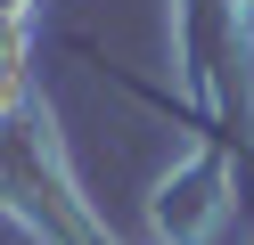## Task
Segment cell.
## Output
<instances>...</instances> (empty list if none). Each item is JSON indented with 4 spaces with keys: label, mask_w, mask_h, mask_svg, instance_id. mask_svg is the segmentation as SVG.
<instances>
[{
    "label": "cell",
    "mask_w": 254,
    "mask_h": 245,
    "mask_svg": "<svg viewBox=\"0 0 254 245\" xmlns=\"http://www.w3.org/2000/svg\"><path fill=\"white\" fill-rule=\"evenodd\" d=\"M230 221H238V172H230V147L213 139L197 155V172H181V180L156 188V229H164L172 245H205Z\"/></svg>",
    "instance_id": "7a4b0ae2"
},
{
    "label": "cell",
    "mask_w": 254,
    "mask_h": 245,
    "mask_svg": "<svg viewBox=\"0 0 254 245\" xmlns=\"http://www.w3.org/2000/svg\"><path fill=\"white\" fill-rule=\"evenodd\" d=\"M0 212L25 221L41 245H115L90 221V204L74 188V172H66V147H58L41 98H25V106L0 114Z\"/></svg>",
    "instance_id": "6da1fadb"
}]
</instances>
